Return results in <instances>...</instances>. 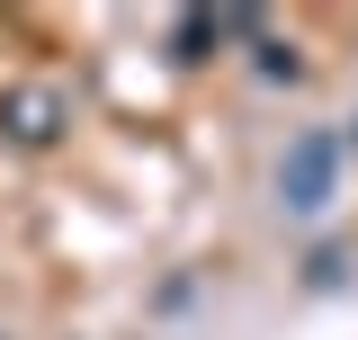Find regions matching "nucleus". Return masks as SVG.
<instances>
[{"label": "nucleus", "instance_id": "f257e3e1", "mask_svg": "<svg viewBox=\"0 0 358 340\" xmlns=\"http://www.w3.org/2000/svg\"><path fill=\"white\" fill-rule=\"evenodd\" d=\"M331 179H341V143L331 134H296L287 162H278V206L287 215H322L331 206Z\"/></svg>", "mask_w": 358, "mask_h": 340}, {"label": "nucleus", "instance_id": "f03ea898", "mask_svg": "<svg viewBox=\"0 0 358 340\" xmlns=\"http://www.w3.org/2000/svg\"><path fill=\"white\" fill-rule=\"evenodd\" d=\"M9 117H18V143H45V134H54V99H18V108H9Z\"/></svg>", "mask_w": 358, "mask_h": 340}]
</instances>
